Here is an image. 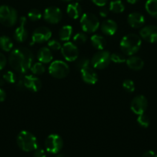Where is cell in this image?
Returning <instances> with one entry per match:
<instances>
[{
	"mask_svg": "<svg viewBox=\"0 0 157 157\" xmlns=\"http://www.w3.org/2000/svg\"><path fill=\"white\" fill-rule=\"evenodd\" d=\"M33 59V54L29 48L20 47L11 52L9 57V63L14 70L24 74L31 68Z\"/></svg>",
	"mask_w": 157,
	"mask_h": 157,
	"instance_id": "1",
	"label": "cell"
},
{
	"mask_svg": "<svg viewBox=\"0 0 157 157\" xmlns=\"http://www.w3.org/2000/svg\"><path fill=\"white\" fill-rule=\"evenodd\" d=\"M142 40L139 35L135 34H129L122 38L120 41V48L125 55H131L136 53L140 48Z\"/></svg>",
	"mask_w": 157,
	"mask_h": 157,
	"instance_id": "2",
	"label": "cell"
},
{
	"mask_svg": "<svg viewBox=\"0 0 157 157\" xmlns=\"http://www.w3.org/2000/svg\"><path fill=\"white\" fill-rule=\"evenodd\" d=\"M17 144L25 152L35 151L38 148V141L32 133L26 130L20 132L17 136Z\"/></svg>",
	"mask_w": 157,
	"mask_h": 157,
	"instance_id": "3",
	"label": "cell"
},
{
	"mask_svg": "<svg viewBox=\"0 0 157 157\" xmlns=\"http://www.w3.org/2000/svg\"><path fill=\"white\" fill-rule=\"evenodd\" d=\"M18 13L14 8L9 6H0V22L6 27H12L16 23Z\"/></svg>",
	"mask_w": 157,
	"mask_h": 157,
	"instance_id": "4",
	"label": "cell"
},
{
	"mask_svg": "<svg viewBox=\"0 0 157 157\" xmlns=\"http://www.w3.org/2000/svg\"><path fill=\"white\" fill-rule=\"evenodd\" d=\"M80 24L83 30L87 33L95 32L99 27L98 18L92 13L83 14L80 19Z\"/></svg>",
	"mask_w": 157,
	"mask_h": 157,
	"instance_id": "5",
	"label": "cell"
},
{
	"mask_svg": "<svg viewBox=\"0 0 157 157\" xmlns=\"http://www.w3.org/2000/svg\"><path fill=\"white\" fill-rule=\"evenodd\" d=\"M49 72L53 78L62 79L69 75V67L66 62L60 60L54 61L49 67Z\"/></svg>",
	"mask_w": 157,
	"mask_h": 157,
	"instance_id": "6",
	"label": "cell"
},
{
	"mask_svg": "<svg viewBox=\"0 0 157 157\" xmlns=\"http://www.w3.org/2000/svg\"><path fill=\"white\" fill-rule=\"evenodd\" d=\"M45 147L48 153L56 154L59 153L63 147L62 138L58 134H51L45 141Z\"/></svg>",
	"mask_w": 157,
	"mask_h": 157,
	"instance_id": "7",
	"label": "cell"
},
{
	"mask_svg": "<svg viewBox=\"0 0 157 157\" xmlns=\"http://www.w3.org/2000/svg\"><path fill=\"white\" fill-rule=\"evenodd\" d=\"M111 55L108 51L101 50L95 53L91 60V64L94 68L104 69L109 64L111 61Z\"/></svg>",
	"mask_w": 157,
	"mask_h": 157,
	"instance_id": "8",
	"label": "cell"
},
{
	"mask_svg": "<svg viewBox=\"0 0 157 157\" xmlns=\"http://www.w3.org/2000/svg\"><path fill=\"white\" fill-rule=\"evenodd\" d=\"M62 55L67 61H73L78 58V49L74 43L66 41L61 48Z\"/></svg>",
	"mask_w": 157,
	"mask_h": 157,
	"instance_id": "9",
	"label": "cell"
},
{
	"mask_svg": "<svg viewBox=\"0 0 157 157\" xmlns=\"http://www.w3.org/2000/svg\"><path fill=\"white\" fill-rule=\"evenodd\" d=\"M147 99L143 95H139L132 99L130 104L131 110L137 115L144 113L147 109Z\"/></svg>",
	"mask_w": 157,
	"mask_h": 157,
	"instance_id": "10",
	"label": "cell"
},
{
	"mask_svg": "<svg viewBox=\"0 0 157 157\" xmlns=\"http://www.w3.org/2000/svg\"><path fill=\"white\" fill-rule=\"evenodd\" d=\"M44 19L47 22L50 24H57L61 21L62 18V13L61 9H58L55 6H51V7L46 9L44 12Z\"/></svg>",
	"mask_w": 157,
	"mask_h": 157,
	"instance_id": "11",
	"label": "cell"
},
{
	"mask_svg": "<svg viewBox=\"0 0 157 157\" xmlns=\"http://www.w3.org/2000/svg\"><path fill=\"white\" fill-rule=\"evenodd\" d=\"M52 36L50 29L45 26H41L35 29L32 35V40L34 43H43L49 41Z\"/></svg>",
	"mask_w": 157,
	"mask_h": 157,
	"instance_id": "12",
	"label": "cell"
},
{
	"mask_svg": "<svg viewBox=\"0 0 157 157\" xmlns=\"http://www.w3.org/2000/svg\"><path fill=\"white\" fill-rule=\"evenodd\" d=\"M140 36L149 43L157 42V26L146 25L141 29Z\"/></svg>",
	"mask_w": 157,
	"mask_h": 157,
	"instance_id": "13",
	"label": "cell"
},
{
	"mask_svg": "<svg viewBox=\"0 0 157 157\" xmlns=\"http://www.w3.org/2000/svg\"><path fill=\"white\" fill-rule=\"evenodd\" d=\"M27 19L25 16L20 18V23L18 28L14 32V38L18 42H24L28 38V31L26 29Z\"/></svg>",
	"mask_w": 157,
	"mask_h": 157,
	"instance_id": "14",
	"label": "cell"
},
{
	"mask_svg": "<svg viewBox=\"0 0 157 157\" xmlns=\"http://www.w3.org/2000/svg\"><path fill=\"white\" fill-rule=\"evenodd\" d=\"M24 85L26 89L33 92H38L42 87L40 79L33 75H26L24 77Z\"/></svg>",
	"mask_w": 157,
	"mask_h": 157,
	"instance_id": "15",
	"label": "cell"
},
{
	"mask_svg": "<svg viewBox=\"0 0 157 157\" xmlns=\"http://www.w3.org/2000/svg\"><path fill=\"white\" fill-rule=\"evenodd\" d=\"M80 71H81L82 78L86 84H95L98 81V75L95 73V71L91 68L89 66Z\"/></svg>",
	"mask_w": 157,
	"mask_h": 157,
	"instance_id": "16",
	"label": "cell"
},
{
	"mask_svg": "<svg viewBox=\"0 0 157 157\" xmlns=\"http://www.w3.org/2000/svg\"><path fill=\"white\" fill-rule=\"evenodd\" d=\"M128 23L135 29L142 27L145 23V18L139 12H132L128 16Z\"/></svg>",
	"mask_w": 157,
	"mask_h": 157,
	"instance_id": "17",
	"label": "cell"
},
{
	"mask_svg": "<svg viewBox=\"0 0 157 157\" xmlns=\"http://www.w3.org/2000/svg\"><path fill=\"white\" fill-rule=\"evenodd\" d=\"M100 28H101V31L103 32V34L112 36L116 32L118 26L115 21L112 19H107L102 23Z\"/></svg>",
	"mask_w": 157,
	"mask_h": 157,
	"instance_id": "18",
	"label": "cell"
},
{
	"mask_svg": "<svg viewBox=\"0 0 157 157\" xmlns=\"http://www.w3.org/2000/svg\"><path fill=\"white\" fill-rule=\"evenodd\" d=\"M82 11L83 9H82L81 6L78 2L69 3L66 9V12H67L68 15L73 19H77L81 16Z\"/></svg>",
	"mask_w": 157,
	"mask_h": 157,
	"instance_id": "19",
	"label": "cell"
},
{
	"mask_svg": "<svg viewBox=\"0 0 157 157\" xmlns=\"http://www.w3.org/2000/svg\"><path fill=\"white\" fill-rule=\"evenodd\" d=\"M37 58L40 62L43 63V64H47V63L52 61L53 56H52V52L49 48L43 47L38 50Z\"/></svg>",
	"mask_w": 157,
	"mask_h": 157,
	"instance_id": "20",
	"label": "cell"
},
{
	"mask_svg": "<svg viewBox=\"0 0 157 157\" xmlns=\"http://www.w3.org/2000/svg\"><path fill=\"white\" fill-rule=\"evenodd\" d=\"M126 62L128 67L134 71L141 70L144 66V61H143V59L137 56H132L131 55V57L126 59Z\"/></svg>",
	"mask_w": 157,
	"mask_h": 157,
	"instance_id": "21",
	"label": "cell"
},
{
	"mask_svg": "<svg viewBox=\"0 0 157 157\" xmlns=\"http://www.w3.org/2000/svg\"><path fill=\"white\" fill-rule=\"evenodd\" d=\"M91 43L92 45L97 50H103L106 44V39L104 37L99 35H93L91 37Z\"/></svg>",
	"mask_w": 157,
	"mask_h": 157,
	"instance_id": "22",
	"label": "cell"
},
{
	"mask_svg": "<svg viewBox=\"0 0 157 157\" xmlns=\"http://www.w3.org/2000/svg\"><path fill=\"white\" fill-rule=\"evenodd\" d=\"M72 27L71 25H64L58 32L59 38L62 41H68L72 37Z\"/></svg>",
	"mask_w": 157,
	"mask_h": 157,
	"instance_id": "23",
	"label": "cell"
},
{
	"mask_svg": "<svg viewBox=\"0 0 157 157\" xmlns=\"http://www.w3.org/2000/svg\"><path fill=\"white\" fill-rule=\"evenodd\" d=\"M0 47L3 51L9 52L13 48V43L9 37L3 35V36L0 37Z\"/></svg>",
	"mask_w": 157,
	"mask_h": 157,
	"instance_id": "24",
	"label": "cell"
},
{
	"mask_svg": "<svg viewBox=\"0 0 157 157\" xmlns=\"http://www.w3.org/2000/svg\"><path fill=\"white\" fill-rule=\"evenodd\" d=\"M145 7L151 16L157 18V0H147Z\"/></svg>",
	"mask_w": 157,
	"mask_h": 157,
	"instance_id": "25",
	"label": "cell"
},
{
	"mask_svg": "<svg viewBox=\"0 0 157 157\" xmlns=\"http://www.w3.org/2000/svg\"><path fill=\"white\" fill-rule=\"evenodd\" d=\"M109 10L114 13H122L125 10V6L121 0H113L109 4Z\"/></svg>",
	"mask_w": 157,
	"mask_h": 157,
	"instance_id": "26",
	"label": "cell"
},
{
	"mask_svg": "<svg viewBox=\"0 0 157 157\" xmlns=\"http://www.w3.org/2000/svg\"><path fill=\"white\" fill-rule=\"evenodd\" d=\"M30 69L32 73L35 75H42L46 71V67H45V66L43 65L42 62H37L35 64H32Z\"/></svg>",
	"mask_w": 157,
	"mask_h": 157,
	"instance_id": "27",
	"label": "cell"
},
{
	"mask_svg": "<svg viewBox=\"0 0 157 157\" xmlns=\"http://www.w3.org/2000/svg\"><path fill=\"white\" fill-rule=\"evenodd\" d=\"M137 123L139 124L141 127H144V128H147L150 124V120H149V117L146 115L145 113H142V114L139 115L138 118H137Z\"/></svg>",
	"mask_w": 157,
	"mask_h": 157,
	"instance_id": "28",
	"label": "cell"
},
{
	"mask_svg": "<svg viewBox=\"0 0 157 157\" xmlns=\"http://www.w3.org/2000/svg\"><path fill=\"white\" fill-rule=\"evenodd\" d=\"M28 17L32 21H36L42 18V13L38 9H31L28 13Z\"/></svg>",
	"mask_w": 157,
	"mask_h": 157,
	"instance_id": "29",
	"label": "cell"
},
{
	"mask_svg": "<svg viewBox=\"0 0 157 157\" xmlns=\"http://www.w3.org/2000/svg\"><path fill=\"white\" fill-rule=\"evenodd\" d=\"M87 41V35L83 32H78L73 37L74 44H83Z\"/></svg>",
	"mask_w": 157,
	"mask_h": 157,
	"instance_id": "30",
	"label": "cell"
},
{
	"mask_svg": "<svg viewBox=\"0 0 157 157\" xmlns=\"http://www.w3.org/2000/svg\"><path fill=\"white\" fill-rule=\"evenodd\" d=\"M17 75L12 71H7L3 75V80L9 84H15L16 81Z\"/></svg>",
	"mask_w": 157,
	"mask_h": 157,
	"instance_id": "31",
	"label": "cell"
},
{
	"mask_svg": "<svg viewBox=\"0 0 157 157\" xmlns=\"http://www.w3.org/2000/svg\"><path fill=\"white\" fill-rule=\"evenodd\" d=\"M111 61L114 63H117V64H120V63L126 62V58H125L124 55L123 54L120 53H113L111 55Z\"/></svg>",
	"mask_w": 157,
	"mask_h": 157,
	"instance_id": "32",
	"label": "cell"
},
{
	"mask_svg": "<svg viewBox=\"0 0 157 157\" xmlns=\"http://www.w3.org/2000/svg\"><path fill=\"white\" fill-rule=\"evenodd\" d=\"M123 87L126 91L129 92V93H132V92L135 90V84H134V82L132 80H125L123 83Z\"/></svg>",
	"mask_w": 157,
	"mask_h": 157,
	"instance_id": "33",
	"label": "cell"
},
{
	"mask_svg": "<svg viewBox=\"0 0 157 157\" xmlns=\"http://www.w3.org/2000/svg\"><path fill=\"white\" fill-rule=\"evenodd\" d=\"M89 64H90V61H89V58H83L81 59L78 60V61L76 63V67L79 70H82V69L89 67Z\"/></svg>",
	"mask_w": 157,
	"mask_h": 157,
	"instance_id": "34",
	"label": "cell"
},
{
	"mask_svg": "<svg viewBox=\"0 0 157 157\" xmlns=\"http://www.w3.org/2000/svg\"><path fill=\"white\" fill-rule=\"evenodd\" d=\"M24 77L25 76H22V75H17V78L15 84V86H16V88L20 90H22L26 89L24 85Z\"/></svg>",
	"mask_w": 157,
	"mask_h": 157,
	"instance_id": "35",
	"label": "cell"
},
{
	"mask_svg": "<svg viewBox=\"0 0 157 157\" xmlns=\"http://www.w3.org/2000/svg\"><path fill=\"white\" fill-rule=\"evenodd\" d=\"M48 47L50 49H52V50L58 51L61 49L62 45L59 41L55 39H52L49 41V42H48Z\"/></svg>",
	"mask_w": 157,
	"mask_h": 157,
	"instance_id": "36",
	"label": "cell"
},
{
	"mask_svg": "<svg viewBox=\"0 0 157 157\" xmlns=\"http://www.w3.org/2000/svg\"><path fill=\"white\" fill-rule=\"evenodd\" d=\"M6 63H7V59L6 56L0 52V71L2 70L6 67Z\"/></svg>",
	"mask_w": 157,
	"mask_h": 157,
	"instance_id": "37",
	"label": "cell"
},
{
	"mask_svg": "<svg viewBox=\"0 0 157 157\" xmlns=\"http://www.w3.org/2000/svg\"><path fill=\"white\" fill-rule=\"evenodd\" d=\"M33 157H46V152L42 149H38L35 150L33 154Z\"/></svg>",
	"mask_w": 157,
	"mask_h": 157,
	"instance_id": "38",
	"label": "cell"
},
{
	"mask_svg": "<svg viewBox=\"0 0 157 157\" xmlns=\"http://www.w3.org/2000/svg\"><path fill=\"white\" fill-rule=\"evenodd\" d=\"M92 1L94 4L98 6H100V7L105 6L108 2V0H92Z\"/></svg>",
	"mask_w": 157,
	"mask_h": 157,
	"instance_id": "39",
	"label": "cell"
},
{
	"mask_svg": "<svg viewBox=\"0 0 157 157\" xmlns=\"http://www.w3.org/2000/svg\"><path fill=\"white\" fill-rule=\"evenodd\" d=\"M99 15L101 17L105 18V17H106L109 15V9L105 7V6H103L99 10Z\"/></svg>",
	"mask_w": 157,
	"mask_h": 157,
	"instance_id": "40",
	"label": "cell"
},
{
	"mask_svg": "<svg viewBox=\"0 0 157 157\" xmlns=\"http://www.w3.org/2000/svg\"><path fill=\"white\" fill-rule=\"evenodd\" d=\"M142 157H157V154L155 153H154L153 151L149 150V151L143 153V156Z\"/></svg>",
	"mask_w": 157,
	"mask_h": 157,
	"instance_id": "41",
	"label": "cell"
},
{
	"mask_svg": "<svg viewBox=\"0 0 157 157\" xmlns=\"http://www.w3.org/2000/svg\"><path fill=\"white\" fill-rule=\"evenodd\" d=\"M6 98V93L2 88L0 87V102H3Z\"/></svg>",
	"mask_w": 157,
	"mask_h": 157,
	"instance_id": "42",
	"label": "cell"
},
{
	"mask_svg": "<svg viewBox=\"0 0 157 157\" xmlns=\"http://www.w3.org/2000/svg\"><path fill=\"white\" fill-rule=\"evenodd\" d=\"M126 1L129 3H130V4H135V3L137 2L139 0H126Z\"/></svg>",
	"mask_w": 157,
	"mask_h": 157,
	"instance_id": "43",
	"label": "cell"
},
{
	"mask_svg": "<svg viewBox=\"0 0 157 157\" xmlns=\"http://www.w3.org/2000/svg\"><path fill=\"white\" fill-rule=\"evenodd\" d=\"M62 1H64V2H70V1H72V0H62Z\"/></svg>",
	"mask_w": 157,
	"mask_h": 157,
	"instance_id": "44",
	"label": "cell"
}]
</instances>
